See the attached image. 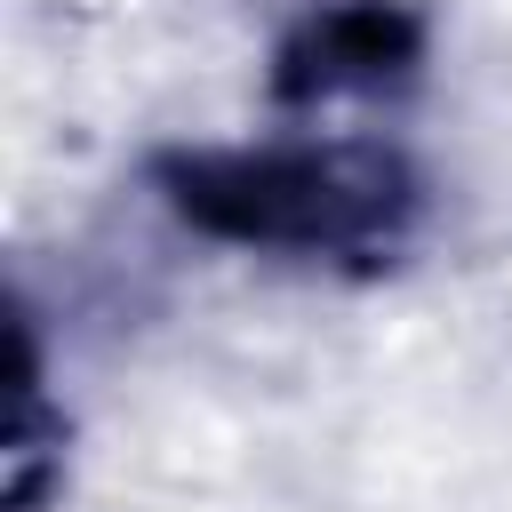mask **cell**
<instances>
[{
  "label": "cell",
  "instance_id": "obj_2",
  "mask_svg": "<svg viewBox=\"0 0 512 512\" xmlns=\"http://www.w3.org/2000/svg\"><path fill=\"white\" fill-rule=\"evenodd\" d=\"M424 32L416 16H400L392 0H344L320 8L288 48H280V96H352V88H384L416 64Z\"/></svg>",
  "mask_w": 512,
  "mask_h": 512
},
{
  "label": "cell",
  "instance_id": "obj_1",
  "mask_svg": "<svg viewBox=\"0 0 512 512\" xmlns=\"http://www.w3.org/2000/svg\"><path fill=\"white\" fill-rule=\"evenodd\" d=\"M168 208L208 240L344 256L408 224L416 184L376 144H264V152H184L160 168Z\"/></svg>",
  "mask_w": 512,
  "mask_h": 512
}]
</instances>
